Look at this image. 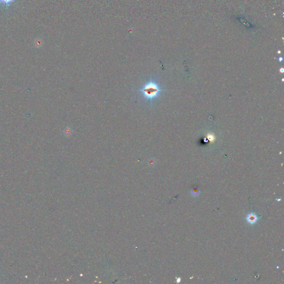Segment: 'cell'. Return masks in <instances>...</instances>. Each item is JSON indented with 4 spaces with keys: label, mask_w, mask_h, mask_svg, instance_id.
<instances>
[{
    "label": "cell",
    "mask_w": 284,
    "mask_h": 284,
    "mask_svg": "<svg viewBox=\"0 0 284 284\" xmlns=\"http://www.w3.org/2000/svg\"><path fill=\"white\" fill-rule=\"evenodd\" d=\"M246 220L250 224H255L257 223L258 218L254 213H249L246 217Z\"/></svg>",
    "instance_id": "cell-2"
},
{
    "label": "cell",
    "mask_w": 284,
    "mask_h": 284,
    "mask_svg": "<svg viewBox=\"0 0 284 284\" xmlns=\"http://www.w3.org/2000/svg\"><path fill=\"white\" fill-rule=\"evenodd\" d=\"M280 72H281V73H283V72H284V71H283V68H282V69H281V71H280Z\"/></svg>",
    "instance_id": "cell-5"
},
{
    "label": "cell",
    "mask_w": 284,
    "mask_h": 284,
    "mask_svg": "<svg viewBox=\"0 0 284 284\" xmlns=\"http://www.w3.org/2000/svg\"><path fill=\"white\" fill-rule=\"evenodd\" d=\"M14 0H0V3L1 4L8 5L13 2Z\"/></svg>",
    "instance_id": "cell-4"
},
{
    "label": "cell",
    "mask_w": 284,
    "mask_h": 284,
    "mask_svg": "<svg viewBox=\"0 0 284 284\" xmlns=\"http://www.w3.org/2000/svg\"><path fill=\"white\" fill-rule=\"evenodd\" d=\"M162 92V88L159 82L153 78L146 82L139 90L140 96L149 103L159 97Z\"/></svg>",
    "instance_id": "cell-1"
},
{
    "label": "cell",
    "mask_w": 284,
    "mask_h": 284,
    "mask_svg": "<svg viewBox=\"0 0 284 284\" xmlns=\"http://www.w3.org/2000/svg\"><path fill=\"white\" fill-rule=\"evenodd\" d=\"M191 193L193 196H198L200 193V191L198 189V188H194L191 190Z\"/></svg>",
    "instance_id": "cell-3"
}]
</instances>
